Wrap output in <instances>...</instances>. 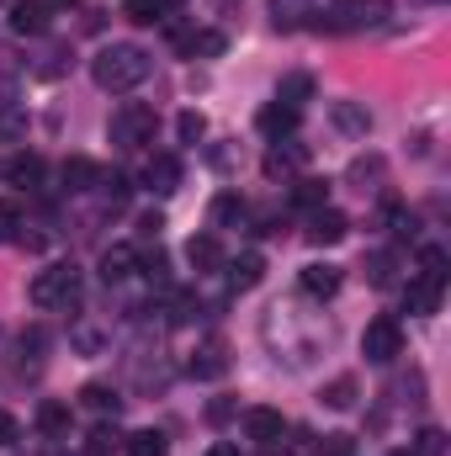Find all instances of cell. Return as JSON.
Listing matches in <instances>:
<instances>
[{"label": "cell", "instance_id": "1", "mask_svg": "<svg viewBox=\"0 0 451 456\" xmlns=\"http://www.w3.org/2000/svg\"><path fill=\"white\" fill-rule=\"evenodd\" d=\"M91 75L102 91H133L149 80V53L138 43H107L96 59H91Z\"/></svg>", "mask_w": 451, "mask_h": 456}, {"label": "cell", "instance_id": "2", "mask_svg": "<svg viewBox=\"0 0 451 456\" xmlns=\"http://www.w3.org/2000/svg\"><path fill=\"white\" fill-rule=\"evenodd\" d=\"M80 292H86V281H80V271H75L70 260L43 265V271L32 276V287H27V297H32L37 308H80Z\"/></svg>", "mask_w": 451, "mask_h": 456}, {"label": "cell", "instance_id": "3", "mask_svg": "<svg viewBox=\"0 0 451 456\" xmlns=\"http://www.w3.org/2000/svg\"><path fill=\"white\" fill-rule=\"evenodd\" d=\"M107 138H112L117 149H144V143L154 138V107H144V102H122V107L112 112Z\"/></svg>", "mask_w": 451, "mask_h": 456}, {"label": "cell", "instance_id": "4", "mask_svg": "<svg viewBox=\"0 0 451 456\" xmlns=\"http://www.w3.org/2000/svg\"><path fill=\"white\" fill-rule=\"evenodd\" d=\"M361 355L372 361V366H388L393 355H404V330H398V319H372L366 330H361Z\"/></svg>", "mask_w": 451, "mask_h": 456}, {"label": "cell", "instance_id": "5", "mask_svg": "<svg viewBox=\"0 0 451 456\" xmlns=\"http://www.w3.org/2000/svg\"><path fill=\"white\" fill-rule=\"evenodd\" d=\"M186 371H192L197 382H218V377L228 371V345H224V340H202L197 350H192Z\"/></svg>", "mask_w": 451, "mask_h": 456}, {"label": "cell", "instance_id": "6", "mask_svg": "<svg viewBox=\"0 0 451 456\" xmlns=\"http://www.w3.org/2000/svg\"><path fill=\"white\" fill-rule=\"evenodd\" d=\"M340 281H345V271L330 265V260H314V265H303V271H298V287H303L308 297H319V303H324V297H335Z\"/></svg>", "mask_w": 451, "mask_h": 456}, {"label": "cell", "instance_id": "7", "mask_svg": "<svg viewBox=\"0 0 451 456\" xmlns=\"http://www.w3.org/2000/svg\"><path fill=\"white\" fill-rule=\"evenodd\" d=\"M144 186H149L154 197H170V191L181 186V159H176V154H154L149 170H144Z\"/></svg>", "mask_w": 451, "mask_h": 456}, {"label": "cell", "instance_id": "8", "mask_svg": "<svg viewBox=\"0 0 451 456\" xmlns=\"http://www.w3.org/2000/svg\"><path fill=\"white\" fill-rule=\"evenodd\" d=\"M441 292H447L441 281H430V276H414V281L404 287V303H409V314H414V319H430V314L441 308Z\"/></svg>", "mask_w": 451, "mask_h": 456}, {"label": "cell", "instance_id": "9", "mask_svg": "<svg viewBox=\"0 0 451 456\" xmlns=\"http://www.w3.org/2000/svg\"><path fill=\"white\" fill-rule=\"evenodd\" d=\"M244 436L260 441V446H276V441L287 436V419H282L276 409H250V414H244Z\"/></svg>", "mask_w": 451, "mask_h": 456}, {"label": "cell", "instance_id": "10", "mask_svg": "<svg viewBox=\"0 0 451 456\" xmlns=\"http://www.w3.org/2000/svg\"><path fill=\"white\" fill-rule=\"evenodd\" d=\"M224 265H228V281H234L239 292H250V287L266 281V255H260V249H244V255H234Z\"/></svg>", "mask_w": 451, "mask_h": 456}, {"label": "cell", "instance_id": "11", "mask_svg": "<svg viewBox=\"0 0 451 456\" xmlns=\"http://www.w3.org/2000/svg\"><path fill=\"white\" fill-rule=\"evenodd\" d=\"M11 32H21V37L48 32V5H43V0H16V5H11Z\"/></svg>", "mask_w": 451, "mask_h": 456}, {"label": "cell", "instance_id": "12", "mask_svg": "<svg viewBox=\"0 0 451 456\" xmlns=\"http://www.w3.org/2000/svg\"><path fill=\"white\" fill-rule=\"evenodd\" d=\"M59 181H64V191H91V186L102 181V170H96V159H86V154H70V159L59 165Z\"/></svg>", "mask_w": 451, "mask_h": 456}, {"label": "cell", "instance_id": "13", "mask_svg": "<svg viewBox=\"0 0 451 456\" xmlns=\"http://www.w3.org/2000/svg\"><path fill=\"white\" fill-rule=\"evenodd\" d=\"M186 260H192V271H218V265H224L218 233H192V239H186Z\"/></svg>", "mask_w": 451, "mask_h": 456}, {"label": "cell", "instance_id": "14", "mask_svg": "<svg viewBox=\"0 0 451 456\" xmlns=\"http://www.w3.org/2000/svg\"><path fill=\"white\" fill-rule=\"evenodd\" d=\"M208 213H213V228H244L250 224V202H244L239 191H218Z\"/></svg>", "mask_w": 451, "mask_h": 456}, {"label": "cell", "instance_id": "15", "mask_svg": "<svg viewBox=\"0 0 451 456\" xmlns=\"http://www.w3.org/2000/svg\"><path fill=\"white\" fill-rule=\"evenodd\" d=\"M138 271V249L133 244H112V249H102V281L112 287V281H127Z\"/></svg>", "mask_w": 451, "mask_h": 456}, {"label": "cell", "instance_id": "16", "mask_svg": "<svg viewBox=\"0 0 451 456\" xmlns=\"http://www.w3.org/2000/svg\"><path fill=\"white\" fill-rule=\"evenodd\" d=\"M350 233V224H345V213H335V208H319L314 218H308V239L324 249V244H340Z\"/></svg>", "mask_w": 451, "mask_h": 456}, {"label": "cell", "instance_id": "17", "mask_svg": "<svg viewBox=\"0 0 451 456\" xmlns=\"http://www.w3.org/2000/svg\"><path fill=\"white\" fill-rule=\"evenodd\" d=\"M176 11H181V0H127V5H122V16H127V21H138V27L170 21Z\"/></svg>", "mask_w": 451, "mask_h": 456}, {"label": "cell", "instance_id": "18", "mask_svg": "<svg viewBox=\"0 0 451 456\" xmlns=\"http://www.w3.org/2000/svg\"><path fill=\"white\" fill-rule=\"evenodd\" d=\"M335 127L350 133V138H366V133H372V112L356 107V102H335Z\"/></svg>", "mask_w": 451, "mask_h": 456}, {"label": "cell", "instance_id": "19", "mask_svg": "<svg viewBox=\"0 0 451 456\" xmlns=\"http://www.w3.org/2000/svg\"><path fill=\"white\" fill-rule=\"evenodd\" d=\"M292 127H298V112H292V107H282V102L260 107V133H266V138L282 143V133H292Z\"/></svg>", "mask_w": 451, "mask_h": 456}, {"label": "cell", "instance_id": "20", "mask_svg": "<svg viewBox=\"0 0 451 456\" xmlns=\"http://www.w3.org/2000/svg\"><path fill=\"white\" fill-rule=\"evenodd\" d=\"M308 96H314V80H308V75H287V80H282V91H276V102H282V107H292V112H303V102H308Z\"/></svg>", "mask_w": 451, "mask_h": 456}, {"label": "cell", "instance_id": "21", "mask_svg": "<svg viewBox=\"0 0 451 456\" xmlns=\"http://www.w3.org/2000/svg\"><path fill=\"white\" fill-rule=\"evenodd\" d=\"M5 181H11V186H37V181H43V159H37V154H16L11 170H5Z\"/></svg>", "mask_w": 451, "mask_h": 456}, {"label": "cell", "instance_id": "22", "mask_svg": "<svg viewBox=\"0 0 451 456\" xmlns=\"http://www.w3.org/2000/svg\"><path fill=\"white\" fill-rule=\"evenodd\" d=\"M176 43H181V48H186L192 59H197V53H208V59H213V53H224V48H228L224 32H181Z\"/></svg>", "mask_w": 451, "mask_h": 456}, {"label": "cell", "instance_id": "23", "mask_svg": "<svg viewBox=\"0 0 451 456\" xmlns=\"http://www.w3.org/2000/svg\"><path fill=\"white\" fill-rule=\"evenodd\" d=\"M122 452L127 456H165V436L160 430H133V436H122Z\"/></svg>", "mask_w": 451, "mask_h": 456}, {"label": "cell", "instance_id": "24", "mask_svg": "<svg viewBox=\"0 0 451 456\" xmlns=\"http://www.w3.org/2000/svg\"><path fill=\"white\" fill-rule=\"evenodd\" d=\"M37 430L43 436H64L70 430V403H37Z\"/></svg>", "mask_w": 451, "mask_h": 456}, {"label": "cell", "instance_id": "25", "mask_svg": "<svg viewBox=\"0 0 451 456\" xmlns=\"http://www.w3.org/2000/svg\"><path fill=\"white\" fill-rule=\"evenodd\" d=\"M447 265H451V255L441 244H425V249H420V276H430V281L447 287Z\"/></svg>", "mask_w": 451, "mask_h": 456}, {"label": "cell", "instance_id": "26", "mask_svg": "<svg viewBox=\"0 0 451 456\" xmlns=\"http://www.w3.org/2000/svg\"><path fill=\"white\" fill-rule=\"evenodd\" d=\"M80 403H86L91 414H117V393L102 387V382H86V387H80Z\"/></svg>", "mask_w": 451, "mask_h": 456}, {"label": "cell", "instance_id": "27", "mask_svg": "<svg viewBox=\"0 0 451 456\" xmlns=\"http://www.w3.org/2000/svg\"><path fill=\"white\" fill-rule=\"evenodd\" d=\"M356 403V377H335L324 387V409H350Z\"/></svg>", "mask_w": 451, "mask_h": 456}, {"label": "cell", "instance_id": "28", "mask_svg": "<svg viewBox=\"0 0 451 456\" xmlns=\"http://www.w3.org/2000/svg\"><path fill=\"white\" fill-rule=\"evenodd\" d=\"M292 202L308 208V213H319V208H324V181H298V186H292Z\"/></svg>", "mask_w": 451, "mask_h": 456}, {"label": "cell", "instance_id": "29", "mask_svg": "<svg viewBox=\"0 0 451 456\" xmlns=\"http://www.w3.org/2000/svg\"><path fill=\"white\" fill-rule=\"evenodd\" d=\"M117 446H122V436H117L112 425H96V430H91V446H86V456H112Z\"/></svg>", "mask_w": 451, "mask_h": 456}, {"label": "cell", "instance_id": "30", "mask_svg": "<svg viewBox=\"0 0 451 456\" xmlns=\"http://www.w3.org/2000/svg\"><path fill=\"white\" fill-rule=\"evenodd\" d=\"M202 133H208V117L202 112H181L176 117V138H181V143H197Z\"/></svg>", "mask_w": 451, "mask_h": 456}, {"label": "cell", "instance_id": "31", "mask_svg": "<svg viewBox=\"0 0 451 456\" xmlns=\"http://www.w3.org/2000/svg\"><path fill=\"white\" fill-rule=\"evenodd\" d=\"M102 191H107V202H112V208H122V202L133 197V181H127L122 170H112V175H102Z\"/></svg>", "mask_w": 451, "mask_h": 456}, {"label": "cell", "instance_id": "32", "mask_svg": "<svg viewBox=\"0 0 451 456\" xmlns=\"http://www.w3.org/2000/svg\"><path fill=\"white\" fill-rule=\"evenodd\" d=\"M16 228H21V208H16L11 197H0V244H11Z\"/></svg>", "mask_w": 451, "mask_h": 456}, {"label": "cell", "instance_id": "33", "mask_svg": "<svg viewBox=\"0 0 451 456\" xmlns=\"http://www.w3.org/2000/svg\"><path fill=\"white\" fill-rule=\"evenodd\" d=\"M292 165H303V149H271V154H266V175H282V170H292Z\"/></svg>", "mask_w": 451, "mask_h": 456}, {"label": "cell", "instance_id": "34", "mask_svg": "<svg viewBox=\"0 0 451 456\" xmlns=\"http://www.w3.org/2000/svg\"><path fill=\"white\" fill-rule=\"evenodd\" d=\"M138 271H144L149 281H165V271H170V260H165V249H149V255H138Z\"/></svg>", "mask_w": 451, "mask_h": 456}, {"label": "cell", "instance_id": "35", "mask_svg": "<svg viewBox=\"0 0 451 456\" xmlns=\"http://www.w3.org/2000/svg\"><path fill=\"white\" fill-rule=\"evenodd\" d=\"M319 456H356V441L350 436H324L319 441Z\"/></svg>", "mask_w": 451, "mask_h": 456}, {"label": "cell", "instance_id": "36", "mask_svg": "<svg viewBox=\"0 0 451 456\" xmlns=\"http://www.w3.org/2000/svg\"><path fill=\"white\" fill-rule=\"evenodd\" d=\"M441 452H447V436H441V430H425V436L414 441V456H441Z\"/></svg>", "mask_w": 451, "mask_h": 456}, {"label": "cell", "instance_id": "37", "mask_svg": "<svg viewBox=\"0 0 451 456\" xmlns=\"http://www.w3.org/2000/svg\"><path fill=\"white\" fill-rule=\"evenodd\" d=\"M393 281V255H372V287H388Z\"/></svg>", "mask_w": 451, "mask_h": 456}, {"label": "cell", "instance_id": "38", "mask_svg": "<svg viewBox=\"0 0 451 456\" xmlns=\"http://www.w3.org/2000/svg\"><path fill=\"white\" fill-rule=\"evenodd\" d=\"M11 441H16V419L0 409V446H11Z\"/></svg>", "mask_w": 451, "mask_h": 456}, {"label": "cell", "instance_id": "39", "mask_svg": "<svg viewBox=\"0 0 451 456\" xmlns=\"http://www.w3.org/2000/svg\"><path fill=\"white\" fill-rule=\"evenodd\" d=\"M138 228H144V233H160V228H165V218H160V213H144V218H138Z\"/></svg>", "mask_w": 451, "mask_h": 456}, {"label": "cell", "instance_id": "40", "mask_svg": "<svg viewBox=\"0 0 451 456\" xmlns=\"http://www.w3.org/2000/svg\"><path fill=\"white\" fill-rule=\"evenodd\" d=\"M208 456H239V446H228V441H218V446H208Z\"/></svg>", "mask_w": 451, "mask_h": 456}, {"label": "cell", "instance_id": "41", "mask_svg": "<svg viewBox=\"0 0 451 456\" xmlns=\"http://www.w3.org/2000/svg\"><path fill=\"white\" fill-rule=\"evenodd\" d=\"M43 5H80V0H43Z\"/></svg>", "mask_w": 451, "mask_h": 456}]
</instances>
